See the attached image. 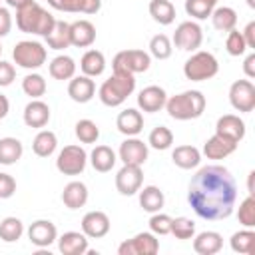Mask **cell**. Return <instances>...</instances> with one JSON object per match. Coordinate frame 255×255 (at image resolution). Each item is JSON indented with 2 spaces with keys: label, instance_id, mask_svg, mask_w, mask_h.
I'll list each match as a JSON object with an SVG mask.
<instances>
[{
  "label": "cell",
  "instance_id": "1",
  "mask_svg": "<svg viewBox=\"0 0 255 255\" xmlns=\"http://www.w3.org/2000/svg\"><path fill=\"white\" fill-rule=\"evenodd\" d=\"M187 201L201 219H225L237 201L235 177L223 165H205L191 177Z\"/></svg>",
  "mask_w": 255,
  "mask_h": 255
},
{
  "label": "cell",
  "instance_id": "2",
  "mask_svg": "<svg viewBox=\"0 0 255 255\" xmlns=\"http://www.w3.org/2000/svg\"><path fill=\"white\" fill-rule=\"evenodd\" d=\"M16 26L24 34H36L46 38L54 30L56 18L48 10H44L40 4L30 2L28 6L16 10Z\"/></svg>",
  "mask_w": 255,
  "mask_h": 255
},
{
  "label": "cell",
  "instance_id": "3",
  "mask_svg": "<svg viewBox=\"0 0 255 255\" xmlns=\"http://www.w3.org/2000/svg\"><path fill=\"white\" fill-rule=\"evenodd\" d=\"M165 110L173 120H179V122L195 120L205 112V96L199 90L181 92L177 96H171L165 102Z\"/></svg>",
  "mask_w": 255,
  "mask_h": 255
},
{
  "label": "cell",
  "instance_id": "4",
  "mask_svg": "<svg viewBox=\"0 0 255 255\" xmlns=\"http://www.w3.org/2000/svg\"><path fill=\"white\" fill-rule=\"evenodd\" d=\"M135 90V78L131 74H118L114 72L102 86H100V100L108 108L122 106Z\"/></svg>",
  "mask_w": 255,
  "mask_h": 255
},
{
  "label": "cell",
  "instance_id": "5",
  "mask_svg": "<svg viewBox=\"0 0 255 255\" xmlns=\"http://www.w3.org/2000/svg\"><path fill=\"white\" fill-rule=\"evenodd\" d=\"M219 72V62L211 52H203V50H195V54H191V58H187V62L183 64V76L191 82H203L213 78Z\"/></svg>",
  "mask_w": 255,
  "mask_h": 255
},
{
  "label": "cell",
  "instance_id": "6",
  "mask_svg": "<svg viewBox=\"0 0 255 255\" xmlns=\"http://www.w3.org/2000/svg\"><path fill=\"white\" fill-rule=\"evenodd\" d=\"M46 48L34 40H22L12 50L14 62L24 70H38L46 62Z\"/></svg>",
  "mask_w": 255,
  "mask_h": 255
},
{
  "label": "cell",
  "instance_id": "7",
  "mask_svg": "<svg viewBox=\"0 0 255 255\" xmlns=\"http://www.w3.org/2000/svg\"><path fill=\"white\" fill-rule=\"evenodd\" d=\"M151 64V56L143 50H122L114 56V62H112V68L114 72L118 74H141L149 68Z\"/></svg>",
  "mask_w": 255,
  "mask_h": 255
},
{
  "label": "cell",
  "instance_id": "8",
  "mask_svg": "<svg viewBox=\"0 0 255 255\" xmlns=\"http://www.w3.org/2000/svg\"><path fill=\"white\" fill-rule=\"evenodd\" d=\"M86 163L88 153L80 145H66L56 157V167L64 175H80L86 169Z\"/></svg>",
  "mask_w": 255,
  "mask_h": 255
},
{
  "label": "cell",
  "instance_id": "9",
  "mask_svg": "<svg viewBox=\"0 0 255 255\" xmlns=\"http://www.w3.org/2000/svg\"><path fill=\"white\" fill-rule=\"evenodd\" d=\"M203 42V30L197 22H181L175 32H173V44L175 48L179 50H185V52H195Z\"/></svg>",
  "mask_w": 255,
  "mask_h": 255
},
{
  "label": "cell",
  "instance_id": "10",
  "mask_svg": "<svg viewBox=\"0 0 255 255\" xmlns=\"http://www.w3.org/2000/svg\"><path fill=\"white\" fill-rule=\"evenodd\" d=\"M157 251H159V241L149 231L137 233L131 239H126L118 247L120 255H155Z\"/></svg>",
  "mask_w": 255,
  "mask_h": 255
},
{
  "label": "cell",
  "instance_id": "11",
  "mask_svg": "<svg viewBox=\"0 0 255 255\" xmlns=\"http://www.w3.org/2000/svg\"><path fill=\"white\" fill-rule=\"evenodd\" d=\"M229 102L233 110L249 114L255 108V86L251 80H237L229 88Z\"/></svg>",
  "mask_w": 255,
  "mask_h": 255
},
{
  "label": "cell",
  "instance_id": "12",
  "mask_svg": "<svg viewBox=\"0 0 255 255\" xmlns=\"http://www.w3.org/2000/svg\"><path fill=\"white\" fill-rule=\"evenodd\" d=\"M141 183H143L141 165H128V163H124V167L116 173V189L122 195H135L139 191Z\"/></svg>",
  "mask_w": 255,
  "mask_h": 255
},
{
  "label": "cell",
  "instance_id": "13",
  "mask_svg": "<svg viewBox=\"0 0 255 255\" xmlns=\"http://www.w3.org/2000/svg\"><path fill=\"white\" fill-rule=\"evenodd\" d=\"M118 155H120L122 163H128V165H143L145 159H147V143H143L141 139H137L135 135H131L126 141H122Z\"/></svg>",
  "mask_w": 255,
  "mask_h": 255
},
{
  "label": "cell",
  "instance_id": "14",
  "mask_svg": "<svg viewBox=\"0 0 255 255\" xmlns=\"http://www.w3.org/2000/svg\"><path fill=\"white\" fill-rule=\"evenodd\" d=\"M28 239L36 247H50L58 239V229L48 219H38L28 227Z\"/></svg>",
  "mask_w": 255,
  "mask_h": 255
},
{
  "label": "cell",
  "instance_id": "15",
  "mask_svg": "<svg viewBox=\"0 0 255 255\" xmlns=\"http://www.w3.org/2000/svg\"><path fill=\"white\" fill-rule=\"evenodd\" d=\"M110 231V217L104 211H88L82 217V233L90 239L106 237Z\"/></svg>",
  "mask_w": 255,
  "mask_h": 255
},
{
  "label": "cell",
  "instance_id": "16",
  "mask_svg": "<svg viewBox=\"0 0 255 255\" xmlns=\"http://www.w3.org/2000/svg\"><path fill=\"white\" fill-rule=\"evenodd\" d=\"M215 133L239 143L245 137V122L235 114H225L215 124Z\"/></svg>",
  "mask_w": 255,
  "mask_h": 255
},
{
  "label": "cell",
  "instance_id": "17",
  "mask_svg": "<svg viewBox=\"0 0 255 255\" xmlns=\"http://www.w3.org/2000/svg\"><path fill=\"white\" fill-rule=\"evenodd\" d=\"M165 102H167V94L159 86H147L137 94V106L141 112H147V114L159 112L165 106Z\"/></svg>",
  "mask_w": 255,
  "mask_h": 255
},
{
  "label": "cell",
  "instance_id": "18",
  "mask_svg": "<svg viewBox=\"0 0 255 255\" xmlns=\"http://www.w3.org/2000/svg\"><path fill=\"white\" fill-rule=\"evenodd\" d=\"M94 94H96V84L90 76H74L68 84V96L78 104L90 102Z\"/></svg>",
  "mask_w": 255,
  "mask_h": 255
},
{
  "label": "cell",
  "instance_id": "19",
  "mask_svg": "<svg viewBox=\"0 0 255 255\" xmlns=\"http://www.w3.org/2000/svg\"><path fill=\"white\" fill-rule=\"evenodd\" d=\"M237 149V143L219 135V133H213L205 143H203V153L207 159H223L227 155H231L233 151Z\"/></svg>",
  "mask_w": 255,
  "mask_h": 255
},
{
  "label": "cell",
  "instance_id": "20",
  "mask_svg": "<svg viewBox=\"0 0 255 255\" xmlns=\"http://www.w3.org/2000/svg\"><path fill=\"white\" fill-rule=\"evenodd\" d=\"M116 128L120 133L131 137V135H137L141 129H143V116L141 112L133 110V108H128L124 112H120L118 120H116Z\"/></svg>",
  "mask_w": 255,
  "mask_h": 255
},
{
  "label": "cell",
  "instance_id": "21",
  "mask_svg": "<svg viewBox=\"0 0 255 255\" xmlns=\"http://www.w3.org/2000/svg\"><path fill=\"white\" fill-rule=\"evenodd\" d=\"M70 38H72V46L88 48L96 42V28L90 20H76L70 24Z\"/></svg>",
  "mask_w": 255,
  "mask_h": 255
},
{
  "label": "cell",
  "instance_id": "22",
  "mask_svg": "<svg viewBox=\"0 0 255 255\" xmlns=\"http://www.w3.org/2000/svg\"><path fill=\"white\" fill-rule=\"evenodd\" d=\"M50 122V108L42 100H32L24 108V124L28 128H44Z\"/></svg>",
  "mask_w": 255,
  "mask_h": 255
},
{
  "label": "cell",
  "instance_id": "23",
  "mask_svg": "<svg viewBox=\"0 0 255 255\" xmlns=\"http://www.w3.org/2000/svg\"><path fill=\"white\" fill-rule=\"evenodd\" d=\"M58 249L64 255H84L88 253V237L80 231H66L58 239Z\"/></svg>",
  "mask_w": 255,
  "mask_h": 255
},
{
  "label": "cell",
  "instance_id": "24",
  "mask_svg": "<svg viewBox=\"0 0 255 255\" xmlns=\"http://www.w3.org/2000/svg\"><path fill=\"white\" fill-rule=\"evenodd\" d=\"M223 247V237L217 231H201L193 239V249L199 255H215Z\"/></svg>",
  "mask_w": 255,
  "mask_h": 255
},
{
  "label": "cell",
  "instance_id": "25",
  "mask_svg": "<svg viewBox=\"0 0 255 255\" xmlns=\"http://www.w3.org/2000/svg\"><path fill=\"white\" fill-rule=\"evenodd\" d=\"M62 201L68 209H80L88 201V187L82 181H70L62 191Z\"/></svg>",
  "mask_w": 255,
  "mask_h": 255
},
{
  "label": "cell",
  "instance_id": "26",
  "mask_svg": "<svg viewBox=\"0 0 255 255\" xmlns=\"http://www.w3.org/2000/svg\"><path fill=\"white\" fill-rule=\"evenodd\" d=\"M171 159L181 169H193L201 161V151L195 145H177L171 151Z\"/></svg>",
  "mask_w": 255,
  "mask_h": 255
},
{
  "label": "cell",
  "instance_id": "27",
  "mask_svg": "<svg viewBox=\"0 0 255 255\" xmlns=\"http://www.w3.org/2000/svg\"><path fill=\"white\" fill-rule=\"evenodd\" d=\"M139 205L143 211L147 213H155V211H161L163 203H165V197H163V191L155 185H145V187H139Z\"/></svg>",
  "mask_w": 255,
  "mask_h": 255
},
{
  "label": "cell",
  "instance_id": "28",
  "mask_svg": "<svg viewBox=\"0 0 255 255\" xmlns=\"http://www.w3.org/2000/svg\"><path fill=\"white\" fill-rule=\"evenodd\" d=\"M90 161H92V167L96 171L106 173L116 165L118 157H116V151L110 145H96L90 153Z\"/></svg>",
  "mask_w": 255,
  "mask_h": 255
},
{
  "label": "cell",
  "instance_id": "29",
  "mask_svg": "<svg viewBox=\"0 0 255 255\" xmlns=\"http://www.w3.org/2000/svg\"><path fill=\"white\" fill-rule=\"evenodd\" d=\"M80 70L84 72V76H90V78H96V76H102L104 70H106V58L100 50H88L82 60H80Z\"/></svg>",
  "mask_w": 255,
  "mask_h": 255
},
{
  "label": "cell",
  "instance_id": "30",
  "mask_svg": "<svg viewBox=\"0 0 255 255\" xmlns=\"http://www.w3.org/2000/svg\"><path fill=\"white\" fill-rule=\"evenodd\" d=\"M46 44L52 50H66L68 46H72V38H70V24L64 20H56L54 30L46 36Z\"/></svg>",
  "mask_w": 255,
  "mask_h": 255
},
{
  "label": "cell",
  "instance_id": "31",
  "mask_svg": "<svg viewBox=\"0 0 255 255\" xmlns=\"http://www.w3.org/2000/svg\"><path fill=\"white\" fill-rule=\"evenodd\" d=\"M50 76L54 80H72L76 76V62L74 58L60 54L50 62Z\"/></svg>",
  "mask_w": 255,
  "mask_h": 255
},
{
  "label": "cell",
  "instance_id": "32",
  "mask_svg": "<svg viewBox=\"0 0 255 255\" xmlns=\"http://www.w3.org/2000/svg\"><path fill=\"white\" fill-rule=\"evenodd\" d=\"M58 147V137L54 131L50 129H42L36 133L34 141H32V149L38 157H50Z\"/></svg>",
  "mask_w": 255,
  "mask_h": 255
},
{
  "label": "cell",
  "instance_id": "33",
  "mask_svg": "<svg viewBox=\"0 0 255 255\" xmlns=\"http://www.w3.org/2000/svg\"><path fill=\"white\" fill-rule=\"evenodd\" d=\"M229 245L235 253H241V255H253L255 253V231L253 229H241L237 233L231 235L229 239Z\"/></svg>",
  "mask_w": 255,
  "mask_h": 255
},
{
  "label": "cell",
  "instance_id": "34",
  "mask_svg": "<svg viewBox=\"0 0 255 255\" xmlns=\"http://www.w3.org/2000/svg\"><path fill=\"white\" fill-rule=\"evenodd\" d=\"M24 153L22 141L16 137H2L0 139V163L2 165H12L16 163Z\"/></svg>",
  "mask_w": 255,
  "mask_h": 255
},
{
  "label": "cell",
  "instance_id": "35",
  "mask_svg": "<svg viewBox=\"0 0 255 255\" xmlns=\"http://www.w3.org/2000/svg\"><path fill=\"white\" fill-rule=\"evenodd\" d=\"M211 22L215 26V30L219 32H229L235 28L237 24V12L229 6H219V8H213L211 12Z\"/></svg>",
  "mask_w": 255,
  "mask_h": 255
},
{
  "label": "cell",
  "instance_id": "36",
  "mask_svg": "<svg viewBox=\"0 0 255 255\" xmlns=\"http://www.w3.org/2000/svg\"><path fill=\"white\" fill-rule=\"evenodd\" d=\"M149 16L159 22L161 26H167L175 20V6L169 0H151L149 2Z\"/></svg>",
  "mask_w": 255,
  "mask_h": 255
},
{
  "label": "cell",
  "instance_id": "37",
  "mask_svg": "<svg viewBox=\"0 0 255 255\" xmlns=\"http://www.w3.org/2000/svg\"><path fill=\"white\" fill-rule=\"evenodd\" d=\"M24 233V223L18 217H4L0 221V239L6 243H14L22 237Z\"/></svg>",
  "mask_w": 255,
  "mask_h": 255
},
{
  "label": "cell",
  "instance_id": "38",
  "mask_svg": "<svg viewBox=\"0 0 255 255\" xmlns=\"http://www.w3.org/2000/svg\"><path fill=\"white\" fill-rule=\"evenodd\" d=\"M147 143H149L153 149H159V151L169 149L171 143H173V133H171L169 128H165V126H157V128H153V129L149 131Z\"/></svg>",
  "mask_w": 255,
  "mask_h": 255
},
{
  "label": "cell",
  "instance_id": "39",
  "mask_svg": "<svg viewBox=\"0 0 255 255\" xmlns=\"http://www.w3.org/2000/svg\"><path fill=\"white\" fill-rule=\"evenodd\" d=\"M22 90L32 100H40L46 94V80H44V76H40V74H28L22 80Z\"/></svg>",
  "mask_w": 255,
  "mask_h": 255
},
{
  "label": "cell",
  "instance_id": "40",
  "mask_svg": "<svg viewBox=\"0 0 255 255\" xmlns=\"http://www.w3.org/2000/svg\"><path fill=\"white\" fill-rule=\"evenodd\" d=\"M173 48H171V40L165 34H155L149 40V56L157 58V60H167L171 56Z\"/></svg>",
  "mask_w": 255,
  "mask_h": 255
},
{
  "label": "cell",
  "instance_id": "41",
  "mask_svg": "<svg viewBox=\"0 0 255 255\" xmlns=\"http://www.w3.org/2000/svg\"><path fill=\"white\" fill-rule=\"evenodd\" d=\"M237 219L243 227L253 229L255 227V197L247 195L241 203H239V211H237Z\"/></svg>",
  "mask_w": 255,
  "mask_h": 255
},
{
  "label": "cell",
  "instance_id": "42",
  "mask_svg": "<svg viewBox=\"0 0 255 255\" xmlns=\"http://www.w3.org/2000/svg\"><path fill=\"white\" fill-rule=\"evenodd\" d=\"M76 137L82 143H94L100 137V128L92 120H80L76 124Z\"/></svg>",
  "mask_w": 255,
  "mask_h": 255
},
{
  "label": "cell",
  "instance_id": "43",
  "mask_svg": "<svg viewBox=\"0 0 255 255\" xmlns=\"http://www.w3.org/2000/svg\"><path fill=\"white\" fill-rule=\"evenodd\" d=\"M177 239H193L195 235V223L189 217H171V231Z\"/></svg>",
  "mask_w": 255,
  "mask_h": 255
},
{
  "label": "cell",
  "instance_id": "44",
  "mask_svg": "<svg viewBox=\"0 0 255 255\" xmlns=\"http://www.w3.org/2000/svg\"><path fill=\"white\" fill-rule=\"evenodd\" d=\"M225 50L231 54V56H241V54H245V50H247V44H245V40H243V34L239 32V30H229L227 32V40H225Z\"/></svg>",
  "mask_w": 255,
  "mask_h": 255
},
{
  "label": "cell",
  "instance_id": "45",
  "mask_svg": "<svg viewBox=\"0 0 255 255\" xmlns=\"http://www.w3.org/2000/svg\"><path fill=\"white\" fill-rule=\"evenodd\" d=\"M149 231L153 235H167L171 231V217L167 213H161V211H155L151 217H149Z\"/></svg>",
  "mask_w": 255,
  "mask_h": 255
},
{
  "label": "cell",
  "instance_id": "46",
  "mask_svg": "<svg viewBox=\"0 0 255 255\" xmlns=\"http://www.w3.org/2000/svg\"><path fill=\"white\" fill-rule=\"evenodd\" d=\"M185 12H187L191 18H197V20H205L207 16H211V12H213V6L205 4L203 0H185Z\"/></svg>",
  "mask_w": 255,
  "mask_h": 255
},
{
  "label": "cell",
  "instance_id": "47",
  "mask_svg": "<svg viewBox=\"0 0 255 255\" xmlns=\"http://www.w3.org/2000/svg\"><path fill=\"white\" fill-rule=\"evenodd\" d=\"M48 4L60 12H70V14L82 12V0H48Z\"/></svg>",
  "mask_w": 255,
  "mask_h": 255
},
{
  "label": "cell",
  "instance_id": "48",
  "mask_svg": "<svg viewBox=\"0 0 255 255\" xmlns=\"http://www.w3.org/2000/svg\"><path fill=\"white\" fill-rule=\"evenodd\" d=\"M16 191V181L12 175L8 173H0V199H8L12 197Z\"/></svg>",
  "mask_w": 255,
  "mask_h": 255
},
{
  "label": "cell",
  "instance_id": "49",
  "mask_svg": "<svg viewBox=\"0 0 255 255\" xmlns=\"http://www.w3.org/2000/svg\"><path fill=\"white\" fill-rule=\"evenodd\" d=\"M16 78V70L10 62L0 60V86H10Z\"/></svg>",
  "mask_w": 255,
  "mask_h": 255
},
{
  "label": "cell",
  "instance_id": "50",
  "mask_svg": "<svg viewBox=\"0 0 255 255\" xmlns=\"http://www.w3.org/2000/svg\"><path fill=\"white\" fill-rule=\"evenodd\" d=\"M10 30H12V16H10L8 8L0 6V38L8 36Z\"/></svg>",
  "mask_w": 255,
  "mask_h": 255
},
{
  "label": "cell",
  "instance_id": "51",
  "mask_svg": "<svg viewBox=\"0 0 255 255\" xmlns=\"http://www.w3.org/2000/svg\"><path fill=\"white\" fill-rule=\"evenodd\" d=\"M241 34H243V40H245L247 48H255V22H249Z\"/></svg>",
  "mask_w": 255,
  "mask_h": 255
},
{
  "label": "cell",
  "instance_id": "52",
  "mask_svg": "<svg viewBox=\"0 0 255 255\" xmlns=\"http://www.w3.org/2000/svg\"><path fill=\"white\" fill-rule=\"evenodd\" d=\"M102 8V0H82V14H96Z\"/></svg>",
  "mask_w": 255,
  "mask_h": 255
},
{
  "label": "cell",
  "instance_id": "53",
  "mask_svg": "<svg viewBox=\"0 0 255 255\" xmlns=\"http://www.w3.org/2000/svg\"><path fill=\"white\" fill-rule=\"evenodd\" d=\"M243 72L247 78H255V54H249L243 62Z\"/></svg>",
  "mask_w": 255,
  "mask_h": 255
},
{
  "label": "cell",
  "instance_id": "54",
  "mask_svg": "<svg viewBox=\"0 0 255 255\" xmlns=\"http://www.w3.org/2000/svg\"><path fill=\"white\" fill-rule=\"evenodd\" d=\"M8 112H10V102H8V98H6V96H2V94H0V120H2V118H6V116H8Z\"/></svg>",
  "mask_w": 255,
  "mask_h": 255
},
{
  "label": "cell",
  "instance_id": "55",
  "mask_svg": "<svg viewBox=\"0 0 255 255\" xmlns=\"http://www.w3.org/2000/svg\"><path fill=\"white\" fill-rule=\"evenodd\" d=\"M30 2H34V0H6V4H8L10 8H16V10H20V8H24V6H28Z\"/></svg>",
  "mask_w": 255,
  "mask_h": 255
},
{
  "label": "cell",
  "instance_id": "56",
  "mask_svg": "<svg viewBox=\"0 0 255 255\" xmlns=\"http://www.w3.org/2000/svg\"><path fill=\"white\" fill-rule=\"evenodd\" d=\"M203 2L209 4V6H213V8H215V4H217V0H203Z\"/></svg>",
  "mask_w": 255,
  "mask_h": 255
},
{
  "label": "cell",
  "instance_id": "57",
  "mask_svg": "<svg viewBox=\"0 0 255 255\" xmlns=\"http://www.w3.org/2000/svg\"><path fill=\"white\" fill-rule=\"evenodd\" d=\"M247 4H249L251 8H255V0H247Z\"/></svg>",
  "mask_w": 255,
  "mask_h": 255
},
{
  "label": "cell",
  "instance_id": "58",
  "mask_svg": "<svg viewBox=\"0 0 255 255\" xmlns=\"http://www.w3.org/2000/svg\"><path fill=\"white\" fill-rule=\"evenodd\" d=\"M0 54H2V44H0Z\"/></svg>",
  "mask_w": 255,
  "mask_h": 255
}]
</instances>
